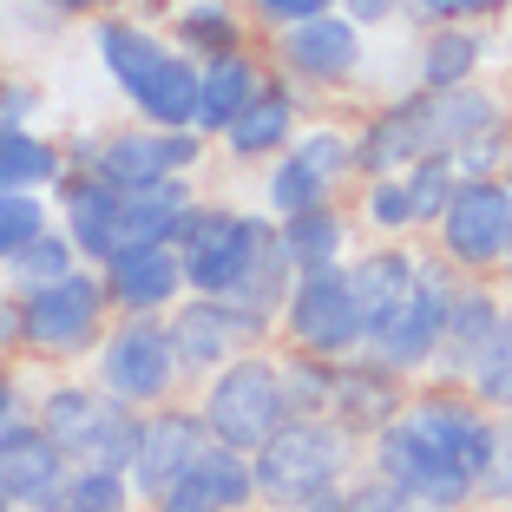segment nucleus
Listing matches in <instances>:
<instances>
[{
  "label": "nucleus",
  "instance_id": "f257e3e1",
  "mask_svg": "<svg viewBox=\"0 0 512 512\" xmlns=\"http://www.w3.org/2000/svg\"><path fill=\"white\" fill-rule=\"evenodd\" d=\"M499 440V414L460 381H414L401 421L368 440V467L394 480L421 512H473V486Z\"/></svg>",
  "mask_w": 512,
  "mask_h": 512
},
{
  "label": "nucleus",
  "instance_id": "f03ea898",
  "mask_svg": "<svg viewBox=\"0 0 512 512\" xmlns=\"http://www.w3.org/2000/svg\"><path fill=\"white\" fill-rule=\"evenodd\" d=\"M86 46L99 60V73H106V86L125 99V119L171 125V132L197 119V60L171 46V33L158 20L125 7V14L92 20Z\"/></svg>",
  "mask_w": 512,
  "mask_h": 512
},
{
  "label": "nucleus",
  "instance_id": "7ed1b4c3",
  "mask_svg": "<svg viewBox=\"0 0 512 512\" xmlns=\"http://www.w3.org/2000/svg\"><path fill=\"white\" fill-rule=\"evenodd\" d=\"M106 329H112V296L99 283V270H73L60 283L14 289V362L33 368V375L86 368Z\"/></svg>",
  "mask_w": 512,
  "mask_h": 512
},
{
  "label": "nucleus",
  "instance_id": "20e7f679",
  "mask_svg": "<svg viewBox=\"0 0 512 512\" xmlns=\"http://www.w3.org/2000/svg\"><path fill=\"white\" fill-rule=\"evenodd\" d=\"M362 460H368V447L348 434V427H335L329 414H296V421H283L250 453L256 506L289 512V506H309V499H335L362 473Z\"/></svg>",
  "mask_w": 512,
  "mask_h": 512
},
{
  "label": "nucleus",
  "instance_id": "39448f33",
  "mask_svg": "<svg viewBox=\"0 0 512 512\" xmlns=\"http://www.w3.org/2000/svg\"><path fill=\"white\" fill-rule=\"evenodd\" d=\"M263 60H270V73H283L316 112H329L335 99H355V92H362L375 46H368V33L348 14H316V20L263 33Z\"/></svg>",
  "mask_w": 512,
  "mask_h": 512
},
{
  "label": "nucleus",
  "instance_id": "423d86ee",
  "mask_svg": "<svg viewBox=\"0 0 512 512\" xmlns=\"http://www.w3.org/2000/svg\"><path fill=\"white\" fill-rule=\"evenodd\" d=\"M191 407L204 414V434H211L217 447L256 453L283 421H296V414H289V394H283V375H276V342L243 348L237 362H224L211 381H197Z\"/></svg>",
  "mask_w": 512,
  "mask_h": 512
},
{
  "label": "nucleus",
  "instance_id": "0eeeda50",
  "mask_svg": "<svg viewBox=\"0 0 512 512\" xmlns=\"http://www.w3.org/2000/svg\"><path fill=\"white\" fill-rule=\"evenodd\" d=\"M86 375H92V388H99V394L138 407V414L171 407V401H184V394H191L178 355H171L165 316H112V329L99 335V348H92Z\"/></svg>",
  "mask_w": 512,
  "mask_h": 512
},
{
  "label": "nucleus",
  "instance_id": "6e6552de",
  "mask_svg": "<svg viewBox=\"0 0 512 512\" xmlns=\"http://www.w3.org/2000/svg\"><path fill=\"white\" fill-rule=\"evenodd\" d=\"M270 237H276V217H263L250 197H211L204 191V204L191 211V224L178 237L191 296H230Z\"/></svg>",
  "mask_w": 512,
  "mask_h": 512
},
{
  "label": "nucleus",
  "instance_id": "1a4fd4ad",
  "mask_svg": "<svg viewBox=\"0 0 512 512\" xmlns=\"http://www.w3.org/2000/svg\"><path fill=\"white\" fill-rule=\"evenodd\" d=\"M427 250L453 276H499L512 256V191L499 178H460L440 224L427 230Z\"/></svg>",
  "mask_w": 512,
  "mask_h": 512
},
{
  "label": "nucleus",
  "instance_id": "9d476101",
  "mask_svg": "<svg viewBox=\"0 0 512 512\" xmlns=\"http://www.w3.org/2000/svg\"><path fill=\"white\" fill-rule=\"evenodd\" d=\"M211 138L191 132V125H145V119H125V125H99V158L92 171L112 184V191H145V184H165V178H204L211 171Z\"/></svg>",
  "mask_w": 512,
  "mask_h": 512
},
{
  "label": "nucleus",
  "instance_id": "9b49d317",
  "mask_svg": "<svg viewBox=\"0 0 512 512\" xmlns=\"http://www.w3.org/2000/svg\"><path fill=\"white\" fill-rule=\"evenodd\" d=\"M453 283H460V276H453L434 250H427V276L407 289L401 302H394L388 316L368 322V342H362V348L375 355V362H388L394 375L427 381V375H434V362H440V342H447V302H453Z\"/></svg>",
  "mask_w": 512,
  "mask_h": 512
},
{
  "label": "nucleus",
  "instance_id": "f8f14e48",
  "mask_svg": "<svg viewBox=\"0 0 512 512\" xmlns=\"http://www.w3.org/2000/svg\"><path fill=\"white\" fill-rule=\"evenodd\" d=\"M362 302H355V283L342 270H302L289 283L283 322H276V348H302V355H322V362H348L362 355Z\"/></svg>",
  "mask_w": 512,
  "mask_h": 512
},
{
  "label": "nucleus",
  "instance_id": "ddd939ff",
  "mask_svg": "<svg viewBox=\"0 0 512 512\" xmlns=\"http://www.w3.org/2000/svg\"><path fill=\"white\" fill-rule=\"evenodd\" d=\"M421 158H434V106L421 86H394L355 112V178H394Z\"/></svg>",
  "mask_w": 512,
  "mask_h": 512
},
{
  "label": "nucleus",
  "instance_id": "4468645a",
  "mask_svg": "<svg viewBox=\"0 0 512 512\" xmlns=\"http://www.w3.org/2000/svg\"><path fill=\"white\" fill-rule=\"evenodd\" d=\"M309 112H316V106H309V99H302V92L289 86L283 73H270L263 86H256L250 106L230 119V132L211 145V151H217V165H230V171H243V178H256V171L270 165L276 151L296 145V132L309 125Z\"/></svg>",
  "mask_w": 512,
  "mask_h": 512
},
{
  "label": "nucleus",
  "instance_id": "2eb2a0df",
  "mask_svg": "<svg viewBox=\"0 0 512 512\" xmlns=\"http://www.w3.org/2000/svg\"><path fill=\"white\" fill-rule=\"evenodd\" d=\"M99 283L112 296V316H171L191 296L178 243H119L99 263Z\"/></svg>",
  "mask_w": 512,
  "mask_h": 512
},
{
  "label": "nucleus",
  "instance_id": "dca6fc26",
  "mask_svg": "<svg viewBox=\"0 0 512 512\" xmlns=\"http://www.w3.org/2000/svg\"><path fill=\"white\" fill-rule=\"evenodd\" d=\"M211 447V434H204V414L191 407V394L184 401H171V407H151L145 421H138V447H132V493L145 499H158L171 480H178L184 467H191L197 453Z\"/></svg>",
  "mask_w": 512,
  "mask_h": 512
},
{
  "label": "nucleus",
  "instance_id": "f3484780",
  "mask_svg": "<svg viewBox=\"0 0 512 512\" xmlns=\"http://www.w3.org/2000/svg\"><path fill=\"white\" fill-rule=\"evenodd\" d=\"M407 394H414V381L407 375H394L388 362H375V355H348V362H335V394H329V421L335 427H348V434L362 440H375V434H388L394 421H401V407H407Z\"/></svg>",
  "mask_w": 512,
  "mask_h": 512
},
{
  "label": "nucleus",
  "instance_id": "a211bd4d",
  "mask_svg": "<svg viewBox=\"0 0 512 512\" xmlns=\"http://www.w3.org/2000/svg\"><path fill=\"white\" fill-rule=\"evenodd\" d=\"M53 224L66 230V243L79 250V263L99 270V263L125 243V191H112L99 171H66L60 191H53Z\"/></svg>",
  "mask_w": 512,
  "mask_h": 512
},
{
  "label": "nucleus",
  "instance_id": "6ab92c4d",
  "mask_svg": "<svg viewBox=\"0 0 512 512\" xmlns=\"http://www.w3.org/2000/svg\"><path fill=\"white\" fill-rule=\"evenodd\" d=\"M145 512H263L256 506V467L250 453H230V447H204L165 493L151 499Z\"/></svg>",
  "mask_w": 512,
  "mask_h": 512
},
{
  "label": "nucleus",
  "instance_id": "aec40b11",
  "mask_svg": "<svg viewBox=\"0 0 512 512\" xmlns=\"http://www.w3.org/2000/svg\"><path fill=\"white\" fill-rule=\"evenodd\" d=\"M165 329H171V355H178V368H184L191 388L211 381L224 362H237L243 348H250V335H243L237 309H230L224 296H184L165 316Z\"/></svg>",
  "mask_w": 512,
  "mask_h": 512
},
{
  "label": "nucleus",
  "instance_id": "412c9836",
  "mask_svg": "<svg viewBox=\"0 0 512 512\" xmlns=\"http://www.w3.org/2000/svg\"><path fill=\"white\" fill-rule=\"evenodd\" d=\"M499 40L493 27H421L407 46V86L421 92H453L473 79H493Z\"/></svg>",
  "mask_w": 512,
  "mask_h": 512
},
{
  "label": "nucleus",
  "instance_id": "4be33fe9",
  "mask_svg": "<svg viewBox=\"0 0 512 512\" xmlns=\"http://www.w3.org/2000/svg\"><path fill=\"white\" fill-rule=\"evenodd\" d=\"M158 27H165L171 46L191 53L197 66L263 46V33H256V20H250L243 0H165V7H158Z\"/></svg>",
  "mask_w": 512,
  "mask_h": 512
},
{
  "label": "nucleus",
  "instance_id": "5701e85b",
  "mask_svg": "<svg viewBox=\"0 0 512 512\" xmlns=\"http://www.w3.org/2000/svg\"><path fill=\"white\" fill-rule=\"evenodd\" d=\"M434 106V158L467 151L473 138H506L512 132V92L499 79H473V86L453 92H427Z\"/></svg>",
  "mask_w": 512,
  "mask_h": 512
},
{
  "label": "nucleus",
  "instance_id": "b1692460",
  "mask_svg": "<svg viewBox=\"0 0 512 512\" xmlns=\"http://www.w3.org/2000/svg\"><path fill=\"white\" fill-rule=\"evenodd\" d=\"M506 316H512V309H506V296H499L493 276H460V283H453V302H447V342H440L434 375L440 381H460V375H467V362L493 342V329Z\"/></svg>",
  "mask_w": 512,
  "mask_h": 512
},
{
  "label": "nucleus",
  "instance_id": "393cba45",
  "mask_svg": "<svg viewBox=\"0 0 512 512\" xmlns=\"http://www.w3.org/2000/svg\"><path fill=\"white\" fill-rule=\"evenodd\" d=\"M421 276H427V243H362V250L348 256V283H355V302H362V329L375 316H388Z\"/></svg>",
  "mask_w": 512,
  "mask_h": 512
},
{
  "label": "nucleus",
  "instance_id": "a878e982",
  "mask_svg": "<svg viewBox=\"0 0 512 512\" xmlns=\"http://www.w3.org/2000/svg\"><path fill=\"white\" fill-rule=\"evenodd\" d=\"M263 79H270L263 46H250V53H224V60H204V66H197V119H191V132H204L217 145V138L230 132V119L256 99Z\"/></svg>",
  "mask_w": 512,
  "mask_h": 512
},
{
  "label": "nucleus",
  "instance_id": "bb28decb",
  "mask_svg": "<svg viewBox=\"0 0 512 512\" xmlns=\"http://www.w3.org/2000/svg\"><path fill=\"white\" fill-rule=\"evenodd\" d=\"M276 237H283V256L296 263V276L302 270H342L348 256L362 250V224H355V211H348V197L283 217V224H276Z\"/></svg>",
  "mask_w": 512,
  "mask_h": 512
},
{
  "label": "nucleus",
  "instance_id": "cd10ccee",
  "mask_svg": "<svg viewBox=\"0 0 512 512\" xmlns=\"http://www.w3.org/2000/svg\"><path fill=\"white\" fill-rule=\"evenodd\" d=\"M66 480H73V460H66V453L40 434V421H33L20 440H7V447H0V493L14 499V512L60 506Z\"/></svg>",
  "mask_w": 512,
  "mask_h": 512
},
{
  "label": "nucleus",
  "instance_id": "c85d7f7f",
  "mask_svg": "<svg viewBox=\"0 0 512 512\" xmlns=\"http://www.w3.org/2000/svg\"><path fill=\"white\" fill-rule=\"evenodd\" d=\"M33 381H40V388H33V421H40V434L73 460L79 440L92 434V421L106 414V394L92 388L86 368H60V375H33Z\"/></svg>",
  "mask_w": 512,
  "mask_h": 512
},
{
  "label": "nucleus",
  "instance_id": "c756f323",
  "mask_svg": "<svg viewBox=\"0 0 512 512\" xmlns=\"http://www.w3.org/2000/svg\"><path fill=\"white\" fill-rule=\"evenodd\" d=\"M197 204H204V178H165L125 191V243H178Z\"/></svg>",
  "mask_w": 512,
  "mask_h": 512
},
{
  "label": "nucleus",
  "instance_id": "7c9ffc66",
  "mask_svg": "<svg viewBox=\"0 0 512 512\" xmlns=\"http://www.w3.org/2000/svg\"><path fill=\"white\" fill-rule=\"evenodd\" d=\"M66 138L46 132V125H27V132H0V191H60L66 178Z\"/></svg>",
  "mask_w": 512,
  "mask_h": 512
},
{
  "label": "nucleus",
  "instance_id": "2f4dec72",
  "mask_svg": "<svg viewBox=\"0 0 512 512\" xmlns=\"http://www.w3.org/2000/svg\"><path fill=\"white\" fill-rule=\"evenodd\" d=\"M138 407H125V401H112L106 394V414L92 421V434L79 440V453H73V467H132V447H138Z\"/></svg>",
  "mask_w": 512,
  "mask_h": 512
},
{
  "label": "nucleus",
  "instance_id": "473e14b6",
  "mask_svg": "<svg viewBox=\"0 0 512 512\" xmlns=\"http://www.w3.org/2000/svg\"><path fill=\"white\" fill-rule=\"evenodd\" d=\"M46 230H53V197L46 191H0V276H7V263L27 256Z\"/></svg>",
  "mask_w": 512,
  "mask_h": 512
},
{
  "label": "nucleus",
  "instance_id": "72a5a7b5",
  "mask_svg": "<svg viewBox=\"0 0 512 512\" xmlns=\"http://www.w3.org/2000/svg\"><path fill=\"white\" fill-rule=\"evenodd\" d=\"M60 506L66 512H145V499L132 493V473L119 467H73Z\"/></svg>",
  "mask_w": 512,
  "mask_h": 512
},
{
  "label": "nucleus",
  "instance_id": "f704fd0d",
  "mask_svg": "<svg viewBox=\"0 0 512 512\" xmlns=\"http://www.w3.org/2000/svg\"><path fill=\"white\" fill-rule=\"evenodd\" d=\"M276 375H283L289 414H329L335 362H322V355H302V348H276Z\"/></svg>",
  "mask_w": 512,
  "mask_h": 512
},
{
  "label": "nucleus",
  "instance_id": "c9c22d12",
  "mask_svg": "<svg viewBox=\"0 0 512 512\" xmlns=\"http://www.w3.org/2000/svg\"><path fill=\"white\" fill-rule=\"evenodd\" d=\"M460 388H467L473 401H486L493 414H499V407L512 401V316L499 322V329H493V342H486L480 355L467 362V375H460Z\"/></svg>",
  "mask_w": 512,
  "mask_h": 512
},
{
  "label": "nucleus",
  "instance_id": "e433bc0d",
  "mask_svg": "<svg viewBox=\"0 0 512 512\" xmlns=\"http://www.w3.org/2000/svg\"><path fill=\"white\" fill-rule=\"evenodd\" d=\"M73 270H86V263H79V250L66 243V230L53 224L27 256L7 263V289H40V283H60V276H73Z\"/></svg>",
  "mask_w": 512,
  "mask_h": 512
},
{
  "label": "nucleus",
  "instance_id": "4c0bfd02",
  "mask_svg": "<svg viewBox=\"0 0 512 512\" xmlns=\"http://www.w3.org/2000/svg\"><path fill=\"white\" fill-rule=\"evenodd\" d=\"M512 0H407V27H499Z\"/></svg>",
  "mask_w": 512,
  "mask_h": 512
},
{
  "label": "nucleus",
  "instance_id": "58836bf2",
  "mask_svg": "<svg viewBox=\"0 0 512 512\" xmlns=\"http://www.w3.org/2000/svg\"><path fill=\"white\" fill-rule=\"evenodd\" d=\"M33 368H20V362H0V447L7 440H20L33 427Z\"/></svg>",
  "mask_w": 512,
  "mask_h": 512
},
{
  "label": "nucleus",
  "instance_id": "ea45409f",
  "mask_svg": "<svg viewBox=\"0 0 512 512\" xmlns=\"http://www.w3.org/2000/svg\"><path fill=\"white\" fill-rule=\"evenodd\" d=\"M473 512H512V434H506V427H499L493 453H486V467H480Z\"/></svg>",
  "mask_w": 512,
  "mask_h": 512
},
{
  "label": "nucleus",
  "instance_id": "a19ab883",
  "mask_svg": "<svg viewBox=\"0 0 512 512\" xmlns=\"http://www.w3.org/2000/svg\"><path fill=\"white\" fill-rule=\"evenodd\" d=\"M342 512H421V506H414V499H407L401 486L381 480V473L362 460V473H355V480L342 486Z\"/></svg>",
  "mask_w": 512,
  "mask_h": 512
},
{
  "label": "nucleus",
  "instance_id": "79ce46f5",
  "mask_svg": "<svg viewBox=\"0 0 512 512\" xmlns=\"http://www.w3.org/2000/svg\"><path fill=\"white\" fill-rule=\"evenodd\" d=\"M27 125H46V86L7 73V86H0V132H27Z\"/></svg>",
  "mask_w": 512,
  "mask_h": 512
},
{
  "label": "nucleus",
  "instance_id": "37998d69",
  "mask_svg": "<svg viewBox=\"0 0 512 512\" xmlns=\"http://www.w3.org/2000/svg\"><path fill=\"white\" fill-rule=\"evenodd\" d=\"M256 20V33H276V27H296V20H316V14H342V0H243Z\"/></svg>",
  "mask_w": 512,
  "mask_h": 512
},
{
  "label": "nucleus",
  "instance_id": "c03bdc74",
  "mask_svg": "<svg viewBox=\"0 0 512 512\" xmlns=\"http://www.w3.org/2000/svg\"><path fill=\"white\" fill-rule=\"evenodd\" d=\"M27 7H40L53 27H92V20H106V14H125L132 0H27Z\"/></svg>",
  "mask_w": 512,
  "mask_h": 512
},
{
  "label": "nucleus",
  "instance_id": "a18cd8bd",
  "mask_svg": "<svg viewBox=\"0 0 512 512\" xmlns=\"http://www.w3.org/2000/svg\"><path fill=\"white\" fill-rule=\"evenodd\" d=\"M342 14L375 40L381 27H407V0H342Z\"/></svg>",
  "mask_w": 512,
  "mask_h": 512
},
{
  "label": "nucleus",
  "instance_id": "49530a36",
  "mask_svg": "<svg viewBox=\"0 0 512 512\" xmlns=\"http://www.w3.org/2000/svg\"><path fill=\"white\" fill-rule=\"evenodd\" d=\"M0 355H14V289L0 276Z\"/></svg>",
  "mask_w": 512,
  "mask_h": 512
},
{
  "label": "nucleus",
  "instance_id": "de8ad7c7",
  "mask_svg": "<svg viewBox=\"0 0 512 512\" xmlns=\"http://www.w3.org/2000/svg\"><path fill=\"white\" fill-rule=\"evenodd\" d=\"M289 512H342V493L335 499H309V506H289Z\"/></svg>",
  "mask_w": 512,
  "mask_h": 512
},
{
  "label": "nucleus",
  "instance_id": "09e8293b",
  "mask_svg": "<svg viewBox=\"0 0 512 512\" xmlns=\"http://www.w3.org/2000/svg\"><path fill=\"white\" fill-rule=\"evenodd\" d=\"M493 283H499V296H506V309H512V256H506V270H499Z\"/></svg>",
  "mask_w": 512,
  "mask_h": 512
},
{
  "label": "nucleus",
  "instance_id": "8fccbe9b",
  "mask_svg": "<svg viewBox=\"0 0 512 512\" xmlns=\"http://www.w3.org/2000/svg\"><path fill=\"white\" fill-rule=\"evenodd\" d=\"M499 184L512 191V138H506V165H499Z\"/></svg>",
  "mask_w": 512,
  "mask_h": 512
},
{
  "label": "nucleus",
  "instance_id": "3c124183",
  "mask_svg": "<svg viewBox=\"0 0 512 512\" xmlns=\"http://www.w3.org/2000/svg\"><path fill=\"white\" fill-rule=\"evenodd\" d=\"M499 427H506V434H512V401H506V407H499Z\"/></svg>",
  "mask_w": 512,
  "mask_h": 512
},
{
  "label": "nucleus",
  "instance_id": "603ef678",
  "mask_svg": "<svg viewBox=\"0 0 512 512\" xmlns=\"http://www.w3.org/2000/svg\"><path fill=\"white\" fill-rule=\"evenodd\" d=\"M0 86H7V46H0Z\"/></svg>",
  "mask_w": 512,
  "mask_h": 512
},
{
  "label": "nucleus",
  "instance_id": "864d4df0",
  "mask_svg": "<svg viewBox=\"0 0 512 512\" xmlns=\"http://www.w3.org/2000/svg\"><path fill=\"white\" fill-rule=\"evenodd\" d=\"M0 512H14V499H7V493H0Z\"/></svg>",
  "mask_w": 512,
  "mask_h": 512
},
{
  "label": "nucleus",
  "instance_id": "5fc2aeb1",
  "mask_svg": "<svg viewBox=\"0 0 512 512\" xmlns=\"http://www.w3.org/2000/svg\"><path fill=\"white\" fill-rule=\"evenodd\" d=\"M33 512H66V506H33Z\"/></svg>",
  "mask_w": 512,
  "mask_h": 512
},
{
  "label": "nucleus",
  "instance_id": "6e6d98bb",
  "mask_svg": "<svg viewBox=\"0 0 512 512\" xmlns=\"http://www.w3.org/2000/svg\"><path fill=\"white\" fill-rule=\"evenodd\" d=\"M0 362H14V355H0Z\"/></svg>",
  "mask_w": 512,
  "mask_h": 512
}]
</instances>
